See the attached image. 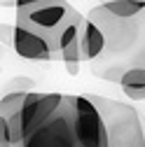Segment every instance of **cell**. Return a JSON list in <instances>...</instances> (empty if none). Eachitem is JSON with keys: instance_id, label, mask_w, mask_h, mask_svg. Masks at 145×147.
Instances as JSON below:
<instances>
[{"instance_id": "obj_1", "label": "cell", "mask_w": 145, "mask_h": 147, "mask_svg": "<svg viewBox=\"0 0 145 147\" xmlns=\"http://www.w3.org/2000/svg\"><path fill=\"white\" fill-rule=\"evenodd\" d=\"M105 35L103 56L91 61V72L105 82H117L126 70L145 65V9L131 16L110 12L105 5H96L87 14Z\"/></svg>"}, {"instance_id": "obj_2", "label": "cell", "mask_w": 145, "mask_h": 147, "mask_svg": "<svg viewBox=\"0 0 145 147\" xmlns=\"http://www.w3.org/2000/svg\"><path fill=\"white\" fill-rule=\"evenodd\" d=\"M87 98L96 105L103 117L108 131V147H145L143 124L133 105L96 94H87Z\"/></svg>"}, {"instance_id": "obj_3", "label": "cell", "mask_w": 145, "mask_h": 147, "mask_svg": "<svg viewBox=\"0 0 145 147\" xmlns=\"http://www.w3.org/2000/svg\"><path fill=\"white\" fill-rule=\"evenodd\" d=\"M75 105L72 96L66 94L61 105L28 136L21 138L16 147H82L75 131Z\"/></svg>"}, {"instance_id": "obj_4", "label": "cell", "mask_w": 145, "mask_h": 147, "mask_svg": "<svg viewBox=\"0 0 145 147\" xmlns=\"http://www.w3.org/2000/svg\"><path fill=\"white\" fill-rule=\"evenodd\" d=\"M75 16H80V12L68 0H42V3H35L28 7H16V24L28 26L35 33L45 35L56 51H59V38L63 28Z\"/></svg>"}, {"instance_id": "obj_5", "label": "cell", "mask_w": 145, "mask_h": 147, "mask_svg": "<svg viewBox=\"0 0 145 147\" xmlns=\"http://www.w3.org/2000/svg\"><path fill=\"white\" fill-rule=\"evenodd\" d=\"M75 105V131L82 147H108V131L96 105L84 96H72Z\"/></svg>"}, {"instance_id": "obj_6", "label": "cell", "mask_w": 145, "mask_h": 147, "mask_svg": "<svg viewBox=\"0 0 145 147\" xmlns=\"http://www.w3.org/2000/svg\"><path fill=\"white\" fill-rule=\"evenodd\" d=\"M66 94H45V91H28L24 103H21V112H19V119H21V138L28 136L33 128H38L54 110L61 105ZM21 142V140H19Z\"/></svg>"}, {"instance_id": "obj_7", "label": "cell", "mask_w": 145, "mask_h": 147, "mask_svg": "<svg viewBox=\"0 0 145 147\" xmlns=\"http://www.w3.org/2000/svg\"><path fill=\"white\" fill-rule=\"evenodd\" d=\"M16 56H21L24 61H51L59 56V51L54 49V45L45 38V35L35 33L28 26L14 24V42H12Z\"/></svg>"}, {"instance_id": "obj_8", "label": "cell", "mask_w": 145, "mask_h": 147, "mask_svg": "<svg viewBox=\"0 0 145 147\" xmlns=\"http://www.w3.org/2000/svg\"><path fill=\"white\" fill-rule=\"evenodd\" d=\"M28 91H9L0 98V147H16L21 140V103Z\"/></svg>"}, {"instance_id": "obj_9", "label": "cell", "mask_w": 145, "mask_h": 147, "mask_svg": "<svg viewBox=\"0 0 145 147\" xmlns=\"http://www.w3.org/2000/svg\"><path fill=\"white\" fill-rule=\"evenodd\" d=\"M80 42H82V59L84 61L91 63V61L103 56V51H105V35H103V30L94 21H89V19L84 21Z\"/></svg>"}, {"instance_id": "obj_10", "label": "cell", "mask_w": 145, "mask_h": 147, "mask_svg": "<svg viewBox=\"0 0 145 147\" xmlns=\"http://www.w3.org/2000/svg\"><path fill=\"white\" fill-rule=\"evenodd\" d=\"M119 86L126 98L145 100V65H136L131 70H126L119 80Z\"/></svg>"}, {"instance_id": "obj_11", "label": "cell", "mask_w": 145, "mask_h": 147, "mask_svg": "<svg viewBox=\"0 0 145 147\" xmlns=\"http://www.w3.org/2000/svg\"><path fill=\"white\" fill-rule=\"evenodd\" d=\"M33 89V80L28 77H14V84L7 86V94L9 91H30Z\"/></svg>"}, {"instance_id": "obj_12", "label": "cell", "mask_w": 145, "mask_h": 147, "mask_svg": "<svg viewBox=\"0 0 145 147\" xmlns=\"http://www.w3.org/2000/svg\"><path fill=\"white\" fill-rule=\"evenodd\" d=\"M0 42H14V26H5V24H0Z\"/></svg>"}, {"instance_id": "obj_13", "label": "cell", "mask_w": 145, "mask_h": 147, "mask_svg": "<svg viewBox=\"0 0 145 147\" xmlns=\"http://www.w3.org/2000/svg\"><path fill=\"white\" fill-rule=\"evenodd\" d=\"M35 3H42V0H16L14 7H28V5H35Z\"/></svg>"}, {"instance_id": "obj_14", "label": "cell", "mask_w": 145, "mask_h": 147, "mask_svg": "<svg viewBox=\"0 0 145 147\" xmlns=\"http://www.w3.org/2000/svg\"><path fill=\"white\" fill-rule=\"evenodd\" d=\"M16 0H0V7H9V5H14Z\"/></svg>"}, {"instance_id": "obj_15", "label": "cell", "mask_w": 145, "mask_h": 147, "mask_svg": "<svg viewBox=\"0 0 145 147\" xmlns=\"http://www.w3.org/2000/svg\"><path fill=\"white\" fill-rule=\"evenodd\" d=\"M143 3H145V0H143Z\"/></svg>"}]
</instances>
